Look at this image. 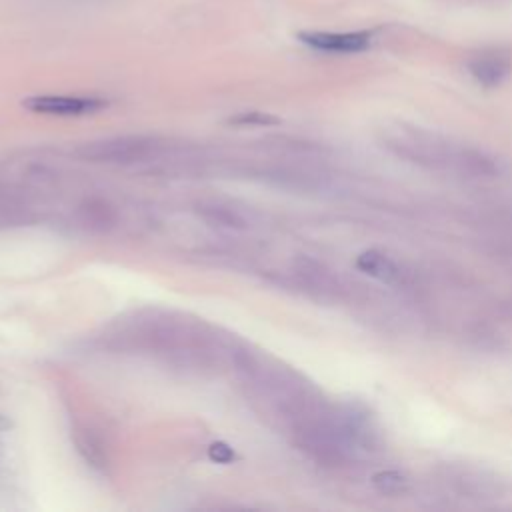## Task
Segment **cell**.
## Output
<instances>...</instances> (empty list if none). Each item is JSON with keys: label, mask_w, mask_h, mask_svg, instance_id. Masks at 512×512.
Masks as SVG:
<instances>
[{"label": "cell", "mask_w": 512, "mask_h": 512, "mask_svg": "<svg viewBox=\"0 0 512 512\" xmlns=\"http://www.w3.org/2000/svg\"><path fill=\"white\" fill-rule=\"evenodd\" d=\"M24 108L48 116H84L106 108V100L96 96H68V94H38L24 102Z\"/></svg>", "instance_id": "3"}, {"label": "cell", "mask_w": 512, "mask_h": 512, "mask_svg": "<svg viewBox=\"0 0 512 512\" xmlns=\"http://www.w3.org/2000/svg\"><path fill=\"white\" fill-rule=\"evenodd\" d=\"M208 456H210L214 462H218V464H230V462L236 458L234 450H232L230 446H226L224 442L212 444V446L208 448Z\"/></svg>", "instance_id": "8"}, {"label": "cell", "mask_w": 512, "mask_h": 512, "mask_svg": "<svg viewBox=\"0 0 512 512\" xmlns=\"http://www.w3.org/2000/svg\"><path fill=\"white\" fill-rule=\"evenodd\" d=\"M382 140L398 158L430 170L454 172L466 178H492L500 172L498 162L490 154L464 144H454L446 136L420 128L398 126L388 130Z\"/></svg>", "instance_id": "1"}, {"label": "cell", "mask_w": 512, "mask_h": 512, "mask_svg": "<svg viewBox=\"0 0 512 512\" xmlns=\"http://www.w3.org/2000/svg\"><path fill=\"white\" fill-rule=\"evenodd\" d=\"M8 426H10V424H8V420L0 414V430H4V428H8Z\"/></svg>", "instance_id": "10"}, {"label": "cell", "mask_w": 512, "mask_h": 512, "mask_svg": "<svg viewBox=\"0 0 512 512\" xmlns=\"http://www.w3.org/2000/svg\"><path fill=\"white\" fill-rule=\"evenodd\" d=\"M156 140L150 136H114L106 140L86 142L78 154L90 162L130 164L144 160L156 150Z\"/></svg>", "instance_id": "2"}, {"label": "cell", "mask_w": 512, "mask_h": 512, "mask_svg": "<svg viewBox=\"0 0 512 512\" xmlns=\"http://www.w3.org/2000/svg\"><path fill=\"white\" fill-rule=\"evenodd\" d=\"M466 68L480 86L496 88L512 72V60L502 50H482L466 62Z\"/></svg>", "instance_id": "5"}, {"label": "cell", "mask_w": 512, "mask_h": 512, "mask_svg": "<svg viewBox=\"0 0 512 512\" xmlns=\"http://www.w3.org/2000/svg\"><path fill=\"white\" fill-rule=\"evenodd\" d=\"M356 266L364 274H368V276H372L378 282L388 284V286H404L406 280H408V274L404 272V268L396 260H392L390 256H386L378 250L362 252L356 260Z\"/></svg>", "instance_id": "6"}, {"label": "cell", "mask_w": 512, "mask_h": 512, "mask_svg": "<svg viewBox=\"0 0 512 512\" xmlns=\"http://www.w3.org/2000/svg\"><path fill=\"white\" fill-rule=\"evenodd\" d=\"M300 42L306 46L332 52V54H356L364 52L372 44V32L356 30V32H324V30H306L298 34Z\"/></svg>", "instance_id": "4"}, {"label": "cell", "mask_w": 512, "mask_h": 512, "mask_svg": "<svg viewBox=\"0 0 512 512\" xmlns=\"http://www.w3.org/2000/svg\"><path fill=\"white\" fill-rule=\"evenodd\" d=\"M376 484L384 490V492H396L402 488L404 484V478L394 474V472H384L380 476H376Z\"/></svg>", "instance_id": "9"}, {"label": "cell", "mask_w": 512, "mask_h": 512, "mask_svg": "<svg viewBox=\"0 0 512 512\" xmlns=\"http://www.w3.org/2000/svg\"><path fill=\"white\" fill-rule=\"evenodd\" d=\"M278 120L274 116L262 114V112H244L240 116L230 118V124H240V126H266V124H276Z\"/></svg>", "instance_id": "7"}]
</instances>
